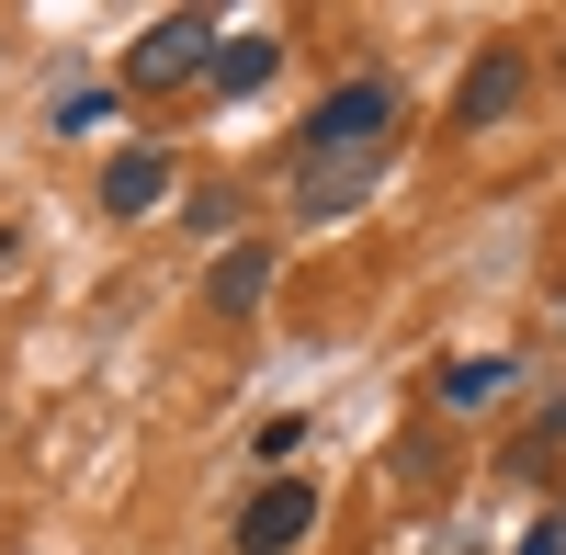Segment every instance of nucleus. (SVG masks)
<instances>
[{
	"mask_svg": "<svg viewBox=\"0 0 566 555\" xmlns=\"http://www.w3.org/2000/svg\"><path fill=\"white\" fill-rule=\"evenodd\" d=\"M522 555H566V533H555V522H533V533H522Z\"/></svg>",
	"mask_w": 566,
	"mask_h": 555,
	"instance_id": "nucleus-12",
	"label": "nucleus"
},
{
	"mask_svg": "<svg viewBox=\"0 0 566 555\" xmlns=\"http://www.w3.org/2000/svg\"><path fill=\"white\" fill-rule=\"evenodd\" d=\"M555 533H566V511H555Z\"/></svg>",
	"mask_w": 566,
	"mask_h": 555,
	"instance_id": "nucleus-13",
	"label": "nucleus"
},
{
	"mask_svg": "<svg viewBox=\"0 0 566 555\" xmlns=\"http://www.w3.org/2000/svg\"><path fill=\"white\" fill-rule=\"evenodd\" d=\"M431 386H442V408H464V420H476V408H499L510 386H522V363H510V352H453Z\"/></svg>",
	"mask_w": 566,
	"mask_h": 555,
	"instance_id": "nucleus-6",
	"label": "nucleus"
},
{
	"mask_svg": "<svg viewBox=\"0 0 566 555\" xmlns=\"http://www.w3.org/2000/svg\"><path fill=\"white\" fill-rule=\"evenodd\" d=\"M397 125H408V103H397V80H374V69H352L328 103L306 114V148H295V216L306 227H340L352 205H374V181H386V159H397Z\"/></svg>",
	"mask_w": 566,
	"mask_h": 555,
	"instance_id": "nucleus-1",
	"label": "nucleus"
},
{
	"mask_svg": "<svg viewBox=\"0 0 566 555\" xmlns=\"http://www.w3.org/2000/svg\"><path fill=\"white\" fill-rule=\"evenodd\" d=\"M272 69H283V45H272V34H227L205 80L227 91V103H250V91H272Z\"/></svg>",
	"mask_w": 566,
	"mask_h": 555,
	"instance_id": "nucleus-8",
	"label": "nucleus"
},
{
	"mask_svg": "<svg viewBox=\"0 0 566 555\" xmlns=\"http://www.w3.org/2000/svg\"><path fill=\"white\" fill-rule=\"evenodd\" d=\"M522 91H533V57H522V45H488V57L453 80V136H488Z\"/></svg>",
	"mask_w": 566,
	"mask_h": 555,
	"instance_id": "nucleus-4",
	"label": "nucleus"
},
{
	"mask_svg": "<svg viewBox=\"0 0 566 555\" xmlns=\"http://www.w3.org/2000/svg\"><path fill=\"white\" fill-rule=\"evenodd\" d=\"M181 216H193L205 239H227V227H239V193H193V205H181Z\"/></svg>",
	"mask_w": 566,
	"mask_h": 555,
	"instance_id": "nucleus-11",
	"label": "nucleus"
},
{
	"mask_svg": "<svg viewBox=\"0 0 566 555\" xmlns=\"http://www.w3.org/2000/svg\"><path fill=\"white\" fill-rule=\"evenodd\" d=\"M306 453V420H261V465H295Z\"/></svg>",
	"mask_w": 566,
	"mask_h": 555,
	"instance_id": "nucleus-10",
	"label": "nucleus"
},
{
	"mask_svg": "<svg viewBox=\"0 0 566 555\" xmlns=\"http://www.w3.org/2000/svg\"><path fill=\"white\" fill-rule=\"evenodd\" d=\"M386 477H397V488H442V477H453V442H442V431H397V442H386Z\"/></svg>",
	"mask_w": 566,
	"mask_h": 555,
	"instance_id": "nucleus-9",
	"label": "nucleus"
},
{
	"mask_svg": "<svg viewBox=\"0 0 566 555\" xmlns=\"http://www.w3.org/2000/svg\"><path fill=\"white\" fill-rule=\"evenodd\" d=\"M148 205H170V159H159V148H125V159L103 170V216L125 227V216H148Z\"/></svg>",
	"mask_w": 566,
	"mask_h": 555,
	"instance_id": "nucleus-7",
	"label": "nucleus"
},
{
	"mask_svg": "<svg viewBox=\"0 0 566 555\" xmlns=\"http://www.w3.org/2000/svg\"><path fill=\"white\" fill-rule=\"evenodd\" d=\"M205 306H216V317H261V306H272V250H261V239H227L216 272H205Z\"/></svg>",
	"mask_w": 566,
	"mask_h": 555,
	"instance_id": "nucleus-5",
	"label": "nucleus"
},
{
	"mask_svg": "<svg viewBox=\"0 0 566 555\" xmlns=\"http://www.w3.org/2000/svg\"><path fill=\"white\" fill-rule=\"evenodd\" d=\"M306 533H317V488L306 477H261L239 499V555H295Z\"/></svg>",
	"mask_w": 566,
	"mask_h": 555,
	"instance_id": "nucleus-3",
	"label": "nucleus"
},
{
	"mask_svg": "<svg viewBox=\"0 0 566 555\" xmlns=\"http://www.w3.org/2000/svg\"><path fill=\"white\" fill-rule=\"evenodd\" d=\"M216 12H159L148 34H136L125 45V91H181V80H205L216 69Z\"/></svg>",
	"mask_w": 566,
	"mask_h": 555,
	"instance_id": "nucleus-2",
	"label": "nucleus"
}]
</instances>
